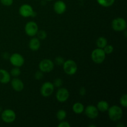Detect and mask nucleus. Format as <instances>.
<instances>
[{
  "instance_id": "1",
  "label": "nucleus",
  "mask_w": 127,
  "mask_h": 127,
  "mask_svg": "<svg viewBox=\"0 0 127 127\" xmlns=\"http://www.w3.org/2000/svg\"><path fill=\"white\" fill-rule=\"evenodd\" d=\"M107 111L109 119L113 122L119 121L123 116L122 109L118 105H114L109 107Z\"/></svg>"
},
{
  "instance_id": "2",
  "label": "nucleus",
  "mask_w": 127,
  "mask_h": 127,
  "mask_svg": "<svg viewBox=\"0 0 127 127\" xmlns=\"http://www.w3.org/2000/svg\"><path fill=\"white\" fill-rule=\"evenodd\" d=\"M63 68L64 73L68 75H74L78 71V65L73 60L64 61L63 64Z\"/></svg>"
},
{
  "instance_id": "3",
  "label": "nucleus",
  "mask_w": 127,
  "mask_h": 127,
  "mask_svg": "<svg viewBox=\"0 0 127 127\" xmlns=\"http://www.w3.org/2000/svg\"><path fill=\"white\" fill-rule=\"evenodd\" d=\"M106 54L102 48H95L91 53V59L96 64H101L104 62Z\"/></svg>"
},
{
  "instance_id": "4",
  "label": "nucleus",
  "mask_w": 127,
  "mask_h": 127,
  "mask_svg": "<svg viewBox=\"0 0 127 127\" xmlns=\"http://www.w3.org/2000/svg\"><path fill=\"white\" fill-rule=\"evenodd\" d=\"M112 28L115 31L121 32L127 29V22L122 17H117L112 22Z\"/></svg>"
},
{
  "instance_id": "5",
  "label": "nucleus",
  "mask_w": 127,
  "mask_h": 127,
  "mask_svg": "<svg viewBox=\"0 0 127 127\" xmlns=\"http://www.w3.org/2000/svg\"><path fill=\"white\" fill-rule=\"evenodd\" d=\"M19 14L24 17H35L36 16V12L33 11L32 6L28 4L21 5L19 9Z\"/></svg>"
},
{
  "instance_id": "6",
  "label": "nucleus",
  "mask_w": 127,
  "mask_h": 127,
  "mask_svg": "<svg viewBox=\"0 0 127 127\" xmlns=\"http://www.w3.org/2000/svg\"><path fill=\"white\" fill-rule=\"evenodd\" d=\"M16 119V114L12 109H6L1 113V119L6 124L14 122Z\"/></svg>"
},
{
  "instance_id": "7",
  "label": "nucleus",
  "mask_w": 127,
  "mask_h": 127,
  "mask_svg": "<svg viewBox=\"0 0 127 127\" xmlns=\"http://www.w3.org/2000/svg\"><path fill=\"white\" fill-rule=\"evenodd\" d=\"M55 86L53 83L50 81L45 82L40 88V94L44 97H48L53 94Z\"/></svg>"
},
{
  "instance_id": "8",
  "label": "nucleus",
  "mask_w": 127,
  "mask_h": 127,
  "mask_svg": "<svg viewBox=\"0 0 127 127\" xmlns=\"http://www.w3.org/2000/svg\"><path fill=\"white\" fill-rule=\"evenodd\" d=\"M38 68L43 73H50L54 68V63L50 59H43L39 63Z\"/></svg>"
},
{
  "instance_id": "9",
  "label": "nucleus",
  "mask_w": 127,
  "mask_h": 127,
  "mask_svg": "<svg viewBox=\"0 0 127 127\" xmlns=\"http://www.w3.org/2000/svg\"><path fill=\"white\" fill-rule=\"evenodd\" d=\"M9 62L14 67H21L25 62L24 58L22 55L18 53H14L9 57Z\"/></svg>"
},
{
  "instance_id": "10",
  "label": "nucleus",
  "mask_w": 127,
  "mask_h": 127,
  "mask_svg": "<svg viewBox=\"0 0 127 127\" xmlns=\"http://www.w3.org/2000/svg\"><path fill=\"white\" fill-rule=\"evenodd\" d=\"M38 31V25L34 21H29L25 26V32L30 37H33L37 35Z\"/></svg>"
},
{
  "instance_id": "11",
  "label": "nucleus",
  "mask_w": 127,
  "mask_h": 127,
  "mask_svg": "<svg viewBox=\"0 0 127 127\" xmlns=\"http://www.w3.org/2000/svg\"><path fill=\"white\" fill-rule=\"evenodd\" d=\"M69 97V93L67 89L64 88H58L56 93V99L60 102H64L66 101Z\"/></svg>"
},
{
  "instance_id": "12",
  "label": "nucleus",
  "mask_w": 127,
  "mask_h": 127,
  "mask_svg": "<svg viewBox=\"0 0 127 127\" xmlns=\"http://www.w3.org/2000/svg\"><path fill=\"white\" fill-rule=\"evenodd\" d=\"M86 115L90 119H95L99 115V110L94 105H89L84 108V110Z\"/></svg>"
},
{
  "instance_id": "13",
  "label": "nucleus",
  "mask_w": 127,
  "mask_h": 127,
  "mask_svg": "<svg viewBox=\"0 0 127 127\" xmlns=\"http://www.w3.org/2000/svg\"><path fill=\"white\" fill-rule=\"evenodd\" d=\"M53 9L57 14H63L66 10V4L64 1L62 0H58L54 3Z\"/></svg>"
},
{
  "instance_id": "14",
  "label": "nucleus",
  "mask_w": 127,
  "mask_h": 127,
  "mask_svg": "<svg viewBox=\"0 0 127 127\" xmlns=\"http://www.w3.org/2000/svg\"><path fill=\"white\" fill-rule=\"evenodd\" d=\"M11 85L12 89L17 92H21L24 88V84L21 79L14 78L11 81Z\"/></svg>"
},
{
  "instance_id": "15",
  "label": "nucleus",
  "mask_w": 127,
  "mask_h": 127,
  "mask_svg": "<svg viewBox=\"0 0 127 127\" xmlns=\"http://www.w3.org/2000/svg\"><path fill=\"white\" fill-rule=\"evenodd\" d=\"M11 81V74L7 70L0 69V83L6 84Z\"/></svg>"
},
{
  "instance_id": "16",
  "label": "nucleus",
  "mask_w": 127,
  "mask_h": 127,
  "mask_svg": "<svg viewBox=\"0 0 127 127\" xmlns=\"http://www.w3.org/2000/svg\"><path fill=\"white\" fill-rule=\"evenodd\" d=\"M29 47L32 51H37L40 47V42L38 38L33 37L29 42Z\"/></svg>"
},
{
  "instance_id": "17",
  "label": "nucleus",
  "mask_w": 127,
  "mask_h": 127,
  "mask_svg": "<svg viewBox=\"0 0 127 127\" xmlns=\"http://www.w3.org/2000/svg\"><path fill=\"white\" fill-rule=\"evenodd\" d=\"M96 107L99 110V112L100 111L101 112H105L107 111L108 109H109V104L105 100H100L97 103Z\"/></svg>"
},
{
  "instance_id": "18",
  "label": "nucleus",
  "mask_w": 127,
  "mask_h": 127,
  "mask_svg": "<svg viewBox=\"0 0 127 127\" xmlns=\"http://www.w3.org/2000/svg\"><path fill=\"white\" fill-rule=\"evenodd\" d=\"M72 109L76 114H81L84 112V106L82 103L76 102L73 104Z\"/></svg>"
},
{
  "instance_id": "19",
  "label": "nucleus",
  "mask_w": 127,
  "mask_h": 127,
  "mask_svg": "<svg viewBox=\"0 0 127 127\" xmlns=\"http://www.w3.org/2000/svg\"><path fill=\"white\" fill-rule=\"evenodd\" d=\"M107 45V40L104 37H99L96 40V45L99 48H104Z\"/></svg>"
},
{
  "instance_id": "20",
  "label": "nucleus",
  "mask_w": 127,
  "mask_h": 127,
  "mask_svg": "<svg viewBox=\"0 0 127 127\" xmlns=\"http://www.w3.org/2000/svg\"><path fill=\"white\" fill-rule=\"evenodd\" d=\"M97 3L102 7H108L112 6L115 0H96Z\"/></svg>"
},
{
  "instance_id": "21",
  "label": "nucleus",
  "mask_w": 127,
  "mask_h": 127,
  "mask_svg": "<svg viewBox=\"0 0 127 127\" xmlns=\"http://www.w3.org/2000/svg\"><path fill=\"white\" fill-rule=\"evenodd\" d=\"M66 112L64 110H63V109L59 110L57 113V118L60 121L64 120L66 119Z\"/></svg>"
},
{
  "instance_id": "22",
  "label": "nucleus",
  "mask_w": 127,
  "mask_h": 127,
  "mask_svg": "<svg viewBox=\"0 0 127 127\" xmlns=\"http://www.w3.org/2000/svg\"><path fill=\"white\" fill-rule=\"evenodd\" d=\"M21 69H19V67H14V68L11 69V72H10V74L14 77L19 76L21 74Z\"/></svg>"
},
{
  "instance_id": "23",
  "label": "nucleus",
  "mask_w": 127,
  "mask_h": 127,
  "mask_svg": "<svg viewBox=\"0 0 127 127\" xmlns=\"http://www.w3.org/2000/svg\"><path fill=\"white\" fill-rule=\"evenodd\" d=\"M37 37L39 40H45L47 37V33L43 30H40V31H38L37 33Z\"/></svg>"
},
{
  "instance_id": "24",
  "label": "nucleus",
  "mask_w": 127,
  "mask_h": 127,
  "mask_svg": "<svg viewBox=\"0 0 127 127\" xmlns=\"http://www.w3.org/2000/svg\"><path fill=\"white\" fill-rule=\"evenodd\" d=\"M120 105L124 108H127V95L126 94L122 95L120 99Z\"/></svg>"
},
{
  "instance_id": "25",
  "label": "nucleus",
  "mask_w": 127,
  "mask_h": 127,
  "mask_svg": "<svg viewBox=\"0 0 127 127\" xmlns=\"http://www.w3.org/2000/svg\"><path fill=\"white\" fill-rule=\"evenodd\" d=\"M103 50H104L105 54L110 55L112 53H113V52H114V48L112 45H111L107 44L104 48H103Z\"/></svg>"
},
{
  "instance_id": "26",
  "label": "nucleus",
  "mask_w": 127,
  "mask_h": 127,
  "mask_svg": "<svg viewBox=\"0 0 127 127\" xmlns=\"http://www.w3.org/2000/svg\"><path fill=\"white\" fill-rule=\"evenodd\" d=\"M53 84L56 88H61L62 86V85H63V80L60 78H56L54 80V82L53 83Z\"/></svg>"
},
{
  "instance_id": "27",
  "label": "nucleus",
  "mask_w": 127,
  "mask_h": 127,
  "mask_svg": "<svg viewBox=\"0 0 127 127\" xmlns=\"http://www.w3.org/2000/svg\"><path fill=\"white\" fill-rule=\"evenodd\" d=\"M43 73L42 71H41L40 70L37 71L35 72L34 74V78L35 79H37V80H40L43 78Z\"/></svg>"
},
{
  "instance_id": "28",
  "label": "nucleus",
  "mask_w": 127,
  "mask_h": 127,
  "mask_svg": "<svg viewBox=\"0 0 127 127\" xmlns=\"http://www.w3.org/2000/svg\"><path fill=\"white\" fill-rule=\"evenodd\" d=\"M64 62V59H63V57H56L55 59V63L60 66L63 65Z\"/></svg>"
},
{
  "instance_id": "29",
  "label": "nucleus",
  "mask_w": 127,
  "mask_h": 127,
  "mask_svg": "<svg viewBox=\"0 0 127 127\" xmlns=\"http://www.w3.org/2000/svg\"><path fill=\"white\" fill-rule=\"evenodd\" d=\"M0 1L5 6H10L13 4V0H0Z\"/></svg>"
},
{
  "instance_id": "30",
  "label": "nucleus",
  "mask_w": 127,
  "mask_h": 127,
  "mask_svg": "<svg viewBox=\"0 0 127 127\" xmlns=\"http://www.w3.org/2000/svg\"><path fill=\"white\" fill-rule=\"evenodd\" d=\"M58 127H70L71 125L69 124V122H68L62 120V121H61V122L58 124Z\"/></svg>"
},
{
  "instance_id": "31",
  "label": "nucleus",
  "mask_w": 127,
  "mask_h": 127,
  "mask_svg": "<svg viewBox=\"0 0 127 127\" xmlns=\"http://www.w3.org/2000/svg\"><path fill=\"white\" fill-rule=\"evenodd\" d=\"M79 93L81 96H84L86 94V88L84 87H81L80 89H79Z\"/></svg>"
},
{
  "instance_id": "32",
  "label": "nucleus",
  "mask_w": 127,
  "mask_h": 127,
  "mask_svg": "<svg viewBox=\"0 0 127 127\" xmlns=\"http://www.w3.org/2000/svg\"><path fill=\"white\" fill-rule=\"evenodd\" d=\"M95 127V125H89V127Z\"/></svg>"
},
{
  "instance_id": "33",
  "label": "nucleus",
  "mask_w": 127,
  "mask_h": 127,
  "mask_svg": "<svg viewBox=\"0 0 127 127\" xmlns=\"http://www.w3.org/2000/svg\"><path fill=\"white\" fill-rule=\"evenodd\" d=\"M45 1H53V0H45Z\"/></svg>"
},
{
  "instance_id": "34",
  "label": "nucleus",
  "mask_w": 127,
  "mask_h": 127,
  "mask_svg": "<svg viewBox=\"0 0 127 127\" xmlns=\"http://www.w3.org/2000/svg\"><path fill=\"white\" fill-rule=\"evenodd\" d=\"M79 1H83V0H79Z\"/></svg>"
}]
</instances>
